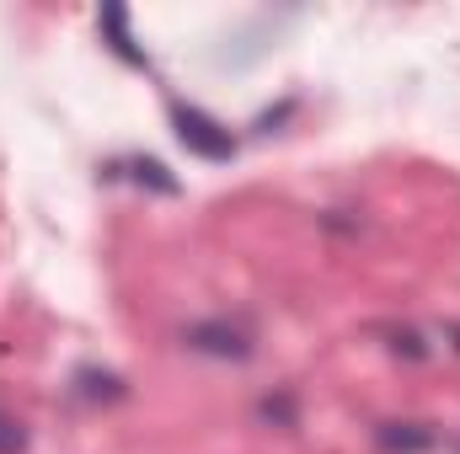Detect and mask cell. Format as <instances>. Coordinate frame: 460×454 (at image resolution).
Returning <instances> with one entry per match:
<instances>
[{"label":"cell","instance_id":"cell-1","mask_svg":"<svg viewBox=\"0 0 460 454\" xmlns=\"http://www.w3.org/2000/svg\"><path fill=\"white\" fill-rule=\"evenodd\" d=\"M177 342L188 347V353H199V358H215V363H246L252 353H257V332L252 327H241V321H230V316H204V321H188Z\"/></svg>","mask_w":460,"mask_h":454},{"label":"cell","instance_id":"cell-2","mask_svg":"<svg viewBox=\"0 0 460 454\" xmlns=\"http://www.w3.org/2000/svg\"><path fill=\"white\" fill-rule=\"evenodd\" d=\"M172 134H177L193 155H204V161H230V155H235V134H230L220 118H209L204 108H193V102H172Z\"/></svg>","mask_w":460,"mask_h":454},{"label":"cell","instance_id":"cell-3","mask_svg":"<svg viewBox=\"0 0 460 454\" xmlns=\"http://www.w3.org/2000/svg\"><path fill=\"white\" fill-rule=\"evenodd\" d=\"M375 450L380 454H434L439 450V428L423 423V417H385L369 428Z\"/></svg>","mask_w":460,"mask_h":454},{"label":"cell","instance_id":"cell-4","mask_svg":"<svg viewBox=\"0 0 460 454\" xmlns=\"http://www.w3.org/2000/svg\"><path fill=\"white\" fill-rule=\"evenodd\" d=\"M252 423H257V428H268V433H295V428H300V396H295L289 385L262 390V396H257V406H252Z\"/></svg>","mask_w":460,"mask_h":454},{"label":"cell","instance_id":"cell-5","mask_svg":"<svg viewBox=\"0 0 460 454\" xmlns=\"http://www.w3.org/2000/svg\"><path fill=\"white\" fill-rule=\"evenodd\" d=\"M75 401H86V406H118L123 396H128V385L118 380L113 369H75Z\"/></svg>","mask_w":460,"mask_h":454},{"label":"cell","instance_id":"cell-6","mask_svg":"<svg viewBox=\"0 0 460 454\" xmlns=\"http://www.w3.org/2000/svg\"><path fill=\"white\" fill-rule=\"evenodd\" d=\"M97 27L108 32V48H113L123 65H134V70H145V65H150V59H145V48H139V43H134V32H128V11H123V5H102Z\"/></svg>","mask_w":460,"mask_h":454},{"label":"cell","instance_id":"cell-7","mask_svg":"<svg viewBox=\"0 0 460 454\" xmlns=\"http://www.w3.org/2000/svg\"><path fill=\"white\" fill-rule=\"evenodd\" d=\"M128 177H134L139 188L161 193V198H172V193H177V177H166V166H161V161H150V155H134V161H128Z\"/></svg>","mask_w":460,"mask_h":454},{"label":"cell","instance_id":"cell-8","mask_svg":"<svg viewBox=\"0 0 460 454\" xmlns=\"http://www.w3.org/2000/svg\"><path fill=\"white\" fill-rule=\"evenodd\" d=\"M385 347L396 353V358H407V363H423L434 347L423 342V332L418 327H385Z\"/></svg>","mask_w":460,"mask_h":454},{"label":"cell","instance_id":"cell-9","mask_svg":"<svg viewBox=\"0 0 460 454\" xmlns=\"http://www.w3.org/2000/svg\"><path fill=\"white\" fill-rule=\"evenodd\" d=\"M22 450H27V428L11 412H0V454H22Z\"/></svg>","mask_w":460,"mask_h":454},{"label":"cell","instance_id":"cell-10","mask_svg":"<svg viewBox=\"0 0 460 454\" xmlns=\"http://www.w3.org/2000/svg\"><path fill=\"white\" fill-rule=\"evenodd\" d=\"M456 454H460V444H456Z\"/></svg>","mask_w":460,"mask_h":454}]
</instances>
